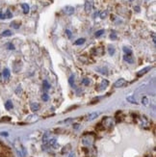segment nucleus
I'll use <instances>...</instances> for the list:
<instances>
[{
    "instance_id": "f257e3e1",
    "label": "nucleus",
    "mask_w": 156,
    "mask_h": 157,
    "mask_svg": "<svg viewBox=\"0 0 156 157\" xmlns=\"http://www.w3.org/2000/svg\"><path fill=\"white\" fill-rule=\"evenodd\" d=\"M95 133H86L84 134V136L82 137V144L85 147H93V143H95Z\"/></svg>"
},
{
    "instance_id": "f03ea898",
    "label": "nucleus",
    "mask_w": 156,
    "mask_h": 157,
    "mask_svg": "<svg viewBox=\"0 0 156 157\" xmlns=\"http://www.w3.org/2000/svg\"><path fill=\"white\" fill-rule=\"evenodd\" d=\"M101 124L103 125V127L105 128V129L106 128H107V129H110V128H112L114 126L115 121L111 117H105L103 120H102Z\"/></svg>"
},
{
    "instance_id": "7ed1b4c3",
    "label": "nucleus",
    "mask_w": 156,
    "mask_h": 157,
    "mask_svg": "<svg viewBox=\"0 0 156 157\" xmlns=\"http://www.w3.org/2000/svg\"><path fill=\"white\" fill-rule=\"evenodd\" d=\"M15 149H17V152H18V154H20V156H24L25 155V149H23V147L21 146V144L20 143H18V142H15Z\"/></svg>"
},
{
    "instance_id": "20e7f679",
    "label": "nucleus",
    "mask_w": 156,
    "mask_h": 157,
    "mask_svg": "<svg viewBox=\"0 0 156 157\" xmlns=\"http://www.w3.org/2000/svg\"><path fill=\"white\" fill-rule=\"evenodd\" d=\"M63 11L65 15H71L74 14V11H75V9H74V7H72V6H65V7L63 9Z\"/></svg>"
},
{
    "instance_id": "39448f33",
    "label": "nucleus",
    "mask_w": 156,
    "mask_h": 157,
    "mask_svg": "<svg viewBox=\"0 0 156 157\" xmlns=\"http://www.w3.org/2000/svg\"><path fill=\"white\" fill-rule=\"evenodd\" d=\"M93 0H86V2H85V11H86V13H90L93 10Z\"/></svg>"
},
{
    "instance_id": "423d86ee",
    "label": "nucleus",
    "mask_w": 156,
    "mask_h": 157,
    "mask_svg": "<svg viewBox=\"0 0 156 157\" xmlns=\"http://www.w3.org/2000/svg\"><path fill=\"white\" fill-rule=\"evenodd\" d=\"M125 84H126V81L121 78V79H118L114 83V87L115 88H120V87H123Z\"/></svg>"
},
{
    "instance_id": "0eeeda50",
    "label": "nucleus",
    "mask_w": 156,
    "mask_h": 157,
    "mask_svg": "<svg viewBox=\"0 0 156 157\" xmlns=\"http://www.w3.org/2000/svg\"><path fill=\"white\" fill-rule=\"evenodd\" d=\"M99 116V113L98 112H95V113H91V114H89L88 116H86V120L87 121H93L96 119Z\"/></svg>"
},
{
    "instance_id": "6e6552de",
    "label": "nucleus",
    "mask_w": 156,
    "mask_h": 157,
    "mask_svg": "<svg viewBox=\"0 0 156 157\" xmlns=\"http://www.w3.org/2000/svg\"><path fill=\"white\" fill-rule=\"evenodd\" d=\"M150 70H151V67H146L145 68H143V70H141L138 73H137V76L141 77V76H143V74H146V73H148V71Z\"/></svg>"
},
{
    "instance_id": "1a4fd4ad",
    "label": "nucleus",
    "mask_w": 156,
    "mask_h": 157,
    "mask_svg": "<svg viewBox=\"0 0 156 157\" xmlns=\"http://www.w3.org/2000/svg\"><path fill=\"white\" fill-rule=\"evenodd\" d=\"M123 60L125 62H127V63H129V64H133V63H134V59L132 58V56H131V55H125V54H124Z\"/></svg>"
},
{
    "instance_id": "9d476101",
    "label": "nucleus",
    "mask_w": 156,
    "mask_h": 157,
    "mask_svg": "<svg viewBox=\"0 0 156 157\" xmlns=\"http://www.w3.org/2000/svg\"><path fill=\"white\" fill-rule=\"evenodd\" d=\"M21 8H22L24 14H28L29 11H30V7H29V5H28L27 3H23V4H21Z\"/></svg>"
},
{
    "instance_id": "9b49d317",
    "label": "nucleus",
    "mask_w": 156,
    "mask_h": 157,
    "mask_svg": "<svg viewBox=\"0 0 156 157\" xmlns=\"http://www.w3.org/2000/svg\"><path fill=\"white\" fill-rule=\"evenodd\" d=\"M109 85V81L108 80H103L100 84V86H99V90L102 91V90H105V88H107V86Z\"/></svg>"
},
{
    "instance_id": "f8f14e48",
    "label": "nucleus",
    "mask_w": 156,
    "mask_h": 157,
    "mask_svg": "<svg viewBox=\"0 0 156 157\" xmlns=\"http://www.w3.org/2000/svg\"><path fill=\"white\" fill-rule=\"evenodd\" d=\"M96 70L99 71V73H102V74L108 75V70H107V68H106L105 67H102V68H96Z\"/></svg>"
},
{
    "instance_id": "ddd939ff",
    "label": "nucleus",
    "mask_w": 156,
    "mask_h": 157,
    "mask_svg": "<svg viewBox=\"0 0 156 157\" xmlns=\"http://www.w3.org/2000/svg\"><path fill=\"white\" fill-rule=\"evenodd\" d=\"M115 52H116V49H115V47L113 45H109L108 46V53H109V55H111V56H113L115 54Z\"/></svg>"
},
{
    "instance_id": "4468645a",
    "label": "nucleus",
    "mask_w": 156,
    "mask_h": 157,
    "mask_svg": "<svg viewBox=\"0 0 156 157\" xmlns=\"http://www.w3.org/2000/svg\"><path fill=\"white\" fill-rule=\"evenodd\" d=\"M3 76H4L5 79H8L9 77H10V70H9V68H4V70H3Z\"/></svg>"
},
{
    "instance_id": "2eb2a0df",
    "label": "nucleus",
    "mask_w": 156,
    "mask_h": 157,
    "mask_svg": "<svg viewBox=\"0 0 156 157\" xmlns=\"http://www.w3.org/2000/svg\"><path fill=\"white\" fill-rule=\"evenodd\" d=\"M85 42H86V40L84 39V38H80V39H78V40H75V42H74V45H83Z\"/></svg>"
},
{
    "instance_id": "dca6fc26",
    "label": "nucleus",
    "mask_w": 156,
    "mask_h": 157,
    "mask_svg": "<svg viewBox=\"0 0 156 157\" xmlns=\"http://www.w3.org/2000/svg\"><path fill=\"white\" fill-rule=\"evenodd\" d=\"M39 109H40V105L38 103H32V104H31V110H32L33 112L38 111Z\"/></svg>"
},
{
    "instance_id": "f3484780",
    "label": "nucleus",
    "mask_w": 156,
    "mask_h": 157,
    "mask_svg": "<svg viewBox=\"0 0 156 157\" xmlns=\"http://www.w3.org/2000/svg\"><path fill=\"white\" fill-rule=\"evenodd\" d=\"M12 31L10 30H5V31H3V32L1 33V37H10L12 36Z\"/></svg>"
},
{
    "instance_id": "a211bd4d",
    "label": "nucleus",
    "mask_w": 156,
    "mask_h": 157,
    "mask_svg": "<svg viewBox=\"0 0 156 157\" xmlns=\"http://www.w3.org/2000/svg\"><path fill=\"white\" fill-rule=\"evenodd\" d=\"M123 52L125 53V55H132V50L127 47V46H123Z\"/></svg>"
},
{
    "instance_id": "6ab92c4d",
    "label": "nucleus",
    "mask_w": 156,
    "mask_h": 157,
    "mask_svg": "<svg viewBox=\"0 0 156 157\" xmlns=\"http://www.w3.org/2000/svg\"><path fill=\"white\" fill-rule=\"evenodd\" d=\"M5 108L7 109V110L13 109V103H12L11 100H8V101L5 103Z\"/></svg>"
},
{
    "instance_id": "aec40b11",
    "label": "nucleus",
    "mask_w": 156,
    "mask_h": 157,
    "mask_svg": "<svg viewBox=\"0 0 156 157\" xmlns=\"http://www.w3.org/2000/svg\"><path fill=\"white\" fill-rule=\"evenodd\" d=\"M11 26L15 28V29H18L20 26V22H17V21H13V22L11 23Z\"/></svg>"
},
{
    "instance_id": "412c9836",
    "label": "nucleus",
    "mask_w": 156,
    "mask_h": 157,
    "mask_svg": "<svg viewBox=\"0 0 156 157\" xmlns=\"http://www.w3.org/2000/svg\"><path fill=\"white\" fill-rule=\"evenodd\" d=\"M104 32H105V30H104V29H101V30L96 31V32H95V37H96V38H99L100 36L103 35Z\"/></svg>"
},
{
    "instance_id": "4be33fe9",
    "label": "nucleus",
    "mask_w": 156,
    "mask_h": 157,
    "mask_svg": "<svg viewBox=\"0 0 156 157\" xmlns=\"http://www.w3.org/2000/svg\"><path fill=\"white\" fill-rule=\"evenodd\" d=\"M95 128H96V130H98V131H103V130H105V128L103 127V125L101 124V122H99L98 124H96Z\"/></svg>"
},
{
    "instance_id": "5701e85b",
    "label": "nucleus",
    "mask_w": 156,
    "mask_h": 157,
    "mask_svg": "<svg viewBox=\"0 0 156 157\" xmlns=\"http://www.w3.org/2000/svg\"><path fill=\"white\" fill-rule=\"evenodd\" d=\"M142 102H143V104L145 106H148V98L146 96H143L142 98Z\"/></svg>"
},
{
    "instance_id": "b1692460",
    "label": "nucleus",
    "mask_w": 156,
    "mask_h": 157,
    "mask_svg": "<svg viewBox=\"0 0 156 157\" xmlns=\"http://www.w3.org/2000/svg\"><path fill=\"white\" fill-rule=\"evenodd\" d=\"M5 15H6V18H12V17H13V14H12L10 10H7V12L5 13Z\"/></svg>"
},
{
    "instance_id": "393cba45",
    "label": "nucleus",
    "mask_w": 156,
    "mask_h": 157,
    "mask_svg": "<svg viewBox=\"0 0 156 157\" xmlns=\"http://www.w3.org/2000/svg\"><path fill=\"white\" fill-rule=\"evenodd\" d=\"M107 15H108V13L107 11H103V12H101L100 13V18L101 20H104V18L107 17Z\"/></svg>"
},
{
    "instance_id": "a878e982",
    "label": "nucleus",
    "mask_w": 156,
    "mask_h": 157,
    "mask_svg": "<svg viewBox=\"0 0 156 157\" xmlns=\"http://www.w3.org/2000/svg\"><path fill=\"white\" fill-rule=\"evenodd\" d=\"M43 88H45V90H48L49 88H50V85L48 84L47 81H43Z\"/></svg>"
},
{
    "instance_id": "bb28decb",
    "label": "nucleus",
    "mask_w": 156,
    "mask_h": 157,
    "mask_svg": "<svg viewBox=\"0 0 156 157\" xmlns=\"http://www.w3.org/2000/svg\"><path fill=\"white\" fill-rule=\"evenodd\" d=\"M42 98L43 101H47V100L49 99V96H48L47 94H43V95L42 96Z\"/></svg>"
},
{
    "instance_id": "cd10ccee",
    "label": "nucleus",
    "mask_w": 156,
    "mask_h": 157,
    "mask_svg": "<svg viewBox=\"0 0 156 157\" xmlns=\"http://www.w3.org/2000/svg\"><path fill=\"white\" fill-rule=\"evenodd\" d=\"M7 48H8L9 50H14V49H15V46H14L13 43H7Z\"/></svg>"
},
{
    "instance_id": "c85d7f7f",
    "label": "nucleus",
    "mask_w": 156,
    "mask_h": 157,
    "mask_svg": "<svg viewBox=\"0 0 156 157\" xmlns=\"http://www.w3.org/2000/svg\"><path fill=\"white\" fill-rule=\"evenodd\" d=\"M73 81H74V75H71L70 79H68V82H70V86H73Z\"/></svg>"
},
{
    "instance_id": "c756f323",
    "label": "nucleus",
    "mask_w": 156,
    "mask_h": 157,
    "mask_svg": "<svg viewBox=\"0 0 156 157\" xmlns=\"http://www.w3.org/2000/svg\"><path fill=\"white\" fill-rule=\"evenodd\" d=\"M82 83L85 85V86H89V85H90V80L87 79V78H84L83 81H82Z\"/></svg>"
},
{
    "instance_id": "7c9ffc66",
    "label": "nucleus",
    "mask_w": 156,
    "mask_h": 157,
    "mask_svg": "<svg viewBox=\"0 0 156 157\" xmlns=\"http://www.w3.org/2000/svg\"><path fill=\"white\" fill-rule=\"evenodd\" d=\"M127 100H128L129 102H132V103H135V104H137V101L133 98V96H128V97H127Z\"/></svg>"
},
{
    "instance_id": "2f4dec72",
    "label": "nucleus",
    "mask_w": 156,
    "mask_h": 157,
    "mask_svg": "<svg viewBox=\"0 0 156 157\" xmlns=\"http://www.w3.org/2000/svg\"><path fill=\"white\" fill-rule=\"evenodd\" d=\"M65 34H67V35H68V39H71V37H72V33H71L70 30H68V29L65 30Z\"/></svg>"
},
{
    "instance_id": "473e14b6",
    "label": "nucleus",
    "mask_w": 156,
    "mask_h": 157,
    "mask_svg": "<svg viewBox=\"0 0 156 157\" xmlns=\"http://www.w3.org/2000/svg\"><path fill=\"white\" fill-rule=\"evenodd\" d=\"M110 39L111 40H117V35L115 33H112L111 35H110Z\"/></svg>"
},
{
    "instance_id": "72a5a7b5",
    "label": "nucleus",
    "mask_w": 156,
    "mask_h": 157,
    "mask_svg": "<svg viewBox=\"0 0 156 157\" xmlns=\"http://www.w3.org/2000/svg\"><path fill=\"white\" fill-rule=\"evenodd\" d=\"M0 20H6V15L2 12H0Z\"/></svg>"
},
{
    "instance_id": "f704fd0d",
    "label": "nucleus",
    "mask_w": 156,
    "mask_h": 157,
    "mask_svg": "<svg viewBox=\"0 0 156 157\" xmlns=\"http://www.w3.org/2000/svg\"><path fill=\"white\" fill-rule=\"evenodd\" d=\"M11 119L10 118H3V119H1V121H10Z\"/></svg>"
},
{
    "instance_id": "c9c22d12",
    "label": "nucleus",
    "mask_w": 156,
    "mask_h": 157,
    "mask_svg": "<svg viewBox=\"0 0 156 157\" xmlns=\"http://www.w3.org/2000/svg\"><path fill=\"white\" fill-rule=\"evenodd\" d=\"M134 10H135L136 12H140V8L138 7V6H137V7H135V8H134Z\"/></svg>"
},
{
    "instance_id": "e433bc0d",
    "label": "nucleus",
    "mask_w": 156,
    "mask_h": 157,
    "mask_svg": "<svg viewBox=\"0 0 156 157\" xmlns=\"http://www.w3.org/2000/svg\"><path fill=\"white\" fill-rule=\"evenodd\" d=\"M70 157H75V155L73 154V153H70Z\"/></svg>"
},
{
    "instance_id": "4c0bfd02",
    "label": "nucleus",
    "mask_w": 156,
    "mask_h": 157,
    "mask_svg": "<svg viewBox=\"0 0 156 157\" xmlns=\"http://www.w3.org/2000/svg\"><path fill=\"white\" fill-rule=\"evenodd\" d=\"M0 144H1V143H0Z\"/></svg>"
}]
</instances>
